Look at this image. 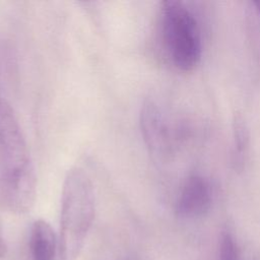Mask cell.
Wrapping results in <instances>:
<instances>
[{
	"label": "cell",
	"instance_id": "obj_1",
	"mask_svg": "<svg viewBox=\"0 0 260 260\" xmlns=\"http://www.w3.org/2000/svg\"><path fill=\"white\" fill-rule=\"evenodd\" d=\"M36 196L37 177L24 134L11 105L0 99V206L23 214Z\"/></svg>",
	"mask_w": 260,
	"mask_h": 260
},
{
	"label": "cell",
	"instance_id": "obj_2",
	"mask_svg": "<svg viewBox=\"0 0 260 260\" xmlns=\"http://www.w3.org/2000/svg\"><path fill=\"white\" fill-rule=\"evenodd\" d=\"M95 213L94 190L90 178L80 168L68 171L61 194L59 258L77 260Z\"/></svg>",
	"mask_w": 260,
	"mask_h": 260
},
{
	"label": "cell",
	"instance_id": "obj_3",
	"mask_svg": "<svg viewBox=\"0 0 260 260\" xmlns=\"http://www.w3.org/2000/svg\"><path fill=\"white\" fill-rule=\"evenodd\" d=\"M159 34L165 53L176 68L190 71L198 65L202 55L200 27L195 15L184 2H161Z\"/></svg>",
	"mask_w": 260,
	"mask_h": 260
},
{
	"label": "cell",
	"instance_id": "obj_4",
	"mask_svg": "<svg viewBox=\"0 0 260 260\" xmlns=\"http://www.w3.org/2000/svg\"><path fill=\"white\" fill-rule=\"evenodd\" d=\"M140 127L149 152L157 159L168 157L174 147L175 129L165 112L153 101H146L140 111Z\"/></svg>",
	"mask_w": 260,
	"mask_h": 260
},
{
	"label": "cell",
	"instance_id": "obj_5",
	"mask_svg": "<svg viewBox=\"0 0 260 260\" xmlns=\"http://www.w3.org/2000/svg\"><path fill=\"white\" fill-rule=\"evenodd\" d=\"M212 202V188L209 181L201 175L188 177L181 189L176 213L183 218H195L204 215Z\"/></svg>",
	"mask_w": 260,
	"mask_h": 260
},
{
	"label": "cell",
	"instance_id": "obj_6",
	"mask_svg": "<svg viewBox=\"0 0 260 260\" xmlns=\"http://www.w3.org/2000/svg\"><path fill=\"white\" fill-rule=\"evenodd\" d=\"M29 250L32 260H54L57 239L51 224L42 218L35 220L30 228Z\"/></svg>",
	"mask_w": 260,
	"mask_h": 260
},
{
	"label": "cell",
	"instance_id": "obj_7",
	"mask_svg": "<svg viewBox=\"0 0 260 260\" xmlns=\"http://www.w3.org/2000/svg\"><path fill=\"white\" fill-rule=\"evenodd\" d=\"M233 129L237 158L242 161L249 145V130L243 116L240 114L235 115Z\"/></svg>",
	"mask_w": 260,
	"mask_h": 260
},
{
	"label": "cell",
	"instance_id": "obj_8",
	"mask_svg": "<svg viewBox=\"0 0 260 260\" xmlns=\"http://www.w3.org/2000/svg\"><path fill=\"white\" fill-rule=\"evenodd\" d=\"M218 260H240V251L233 235L225 231L221 234L218 246Z\"/></svg>",
	"mask_w": 260,
	"mask_h": 260
},
{
	"label": "cell",
	"instance_id": "obj_9",
	"mask_svg": "<svg viewBox=\"0 0 260 260\" xmlns=\"http://www.w3.org/2000/svg\"><path fill=\"white\" fill-rule=\"evenodd\" d=\"M6 252H7V246H6V242H5L4 235H3L2 224H1V221H0V259L5 256Z\"/></svg>",
	"mask_w": 260,
	"mask_h": 260
},
{
	"label": "cell",
	"instance_id": "obj_10",
	"mask_svg": "<svg viewBox=\"0 0 260 260\" xmlns=\"http://www.w3.org/2000/svg\"><path fill=\"white\" fill-rule=\"evenodd\" d=\"M253 4L255 6V9H256L257 13L260 15V1H255V2H253Z\"/></svg>",
	"mask_w": 260,
	"mask_h": 260
}]
</instances>
